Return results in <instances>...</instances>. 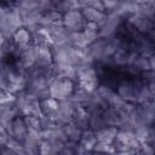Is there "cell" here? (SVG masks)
Segmentation results:
<instances>
[{"instance_id": "1", "label": "cell", "mask_w": 155, "mask_h": 155, "mask_svg": "<svg viewBox=\"0 0 155 155\" xmlns=\"http://www.w3.org/2000/svg\"><path fill=\"white\" fill-rule=\"evenodd\" d=\"M23 27L22 15L12 1H4L0 11V29L1 39L11 40L13 33Z\"/></svg>"}, {"instance_id": "2", "label": "cell", "mask_w": 155, "mask_h": 155, "mask_svg": "<svg viewBox=\"0 0 155 155\" xmlns=\"http://www.w3.org/2000/svg\"><path fill=\"white\" fill-rule=\"evenodd\" d=\"M40 97L24 90L19 93H17L16 99V107L18 109V113L24 116H41V109H40Z\"/></svg>"}, {"instance_id": "3", "label": "cell", "mask_w": 155, "mask_h": 155, "mask_svg": "<svg viewBox=\"0 0 155 155\" xmlns=\"http://www.w3.org/2000/svg\"><path fill=\"white\" fill-rule=\"evenodd\" d=\"M140 140L137 138L132 128H119L114 147L119 154H137L140 145Z\"/></svg>"}, {"instance_id": "4", "label": "cell", "mask_w": 155, "mask_h": 155, "mask_svg": "<svg viewBox=\"0 0 155 155\" xmlns=\"http://www.w3.org/2000/svg\"><path fill=\"white\" fill-rule=\"evenodd\" d=\"M76 87V81L68 76L56 75L53 81L51 82L48 87L50 97L57 99V101H64L73 96Z\"/></svg>"}, {"instance_id": "5", "label": "cell", "mask_w": 155, "mask_h": 155, "mask_svg": "<svg viewBox=\"0 0 155 155\" xmlns=\"http://www.w3.org/2000/svg\"><path fill=\"white\" fill-rule=\"evenodd\" d=\"M126 21L116 12L107 13L105 21L99 27V38H114L119 34Z\"/></svg>"}, {"instance_id": "6", "label": "cell", "mask_w": 155, "mask_h": 155, "mask_svg": "<svg viewBox=\"0 0 155 155\" xmlns=\"http://www.w3.org/2000/svg\"><path fill=\"white\" fill-rule=\"evenodd\" d=\"M78 108V104L73 101V98H68L64 101H58V109L54 115V120L58 126H64L73 121L75 110Z\"/></svg>"}, {"instance_id": "7", "label": "cell", "mask_w": 155, "mask_h": 155, "mask_svg": "<svg viewBox=\"0 0 155 155\" xmlns=\"http://www.w3.org/2000/svg\"><path fill=\"white\" fill-rule=\"evenodd\" d=\"M62 23L65 28H68L71 31H80L87 24L81 10L65 11L62 17Z\"/></svg>"}, {"instance_id": "8", "label": "cell", "mask_w": 155, "mask_h": 155, "mask_svg": "<svg viewBox=\"0 0 155 155\" xmlns=\"http://www.w3.org/2000/svg\"><path fill=\"white\" fill-rule=\"evenodd\" d=\"M126 22L131 27H133L138 33H140L143 35H148L155 27V19L154 18L147 17V16L139 13V12L131 16Z\"/></svg>"}, {"instance_id": "9", "label": "cell", "mask_w": 155, "mask_h": 155, "mask_svg": "<svg viewBox=\"0 0 155 155\" xmlns=\"http://www.w3.org/2000/svg\"><path fill=\"white\" fill-rule=\"evenodd\" d=\"M7 131L10 132L11 137L24 143V140L27 139L28 136V126L25 122V117L24 115H17L10 124V126L7 127Z\"/></svg>"}, {"instance_id": "10", "label": "cell", "mask_w": 155, "mask_h": 155, "mask_svg": "<svg viewBox=\"0 0 155 155\" xmlns=\"http://www.w3.org/2000/svg\"><path fill=\"white\" fill-rule=\"evenodd\" d=\"M53 65L52 46L47 44H36V56L34 67H50Z\"/></svg>"}, {"instance_id": "11", "label": "cell", "mask_w": 155, "mask_h": 155, "mask_svg": "<svg viewBox=\"0 0 155 155\" xmlns=\"http://www.w3.org/2000/svg\"><path fill=\"white\" fill-rule=\"evenodd\" d=\"M11 41H12L16 50H21L23 47H27V46H29L30 44L34 42L33 31L29 30L25 27H21L13 33V35L11 38Z\"/></svg>"}, {"instance_id": "12", "label": "cell", "mask_w": 155, "mask_h": 155, "mask_svg": "<svg viewBox=\"0 0 155 155\" xmlns=\"http://www.w3.org/2000/svg\"><path fill=\"white\" fill-rule=\"evenodd\" d=\"M139 6H140V0H121L117 8L114 12H116L125 21H127L131 16H133L139 11Z\"/></svg>"}, {"instance_id": "13", "label": "cell", "mask_w": 155, "mask_h": 155, "mask_svg": "<svg viewBox=\"0 0 155 155\" xmlns=\"http://www.w3.org/2000/svg\"><path fill=\"white\" fill-rule=\"evenodd\" d=\"M117 132H119V128L116 126H111V125H105L94 131L97 142L109 143V144H113L115 142Z\"/></svg>"}, {"instance_id": "14", "label": "cell", "mask_w": 155, "mask_h": 155, "mask_svg": "<svg viewBox=\"0 0 155 155\" xmlns=\"http://www.w3.org/2000/svg\"><path fill=\"white\" fill-rule=\"evenodd\" d=\"M62 17H63V13L54 8L44 11L40 16V27L51 28V27L62 24Z\"/></svg>"}, {"instance_id": "15", "label": "cell", "mask_w": 155, "mask_h": 155, "mask_svg": "<svg viewBox=\"0 0 155 155\" xmlns=\"http://www.w3.org/2000/svg\"><path fill=\"white\" fill-rule=\"evenodd\" d=\"M81 11H82V15H84L87 23H92V24H96L98 27H101L102 23L107 18L105 11H101V10L92 8V7H84Z\"/></svg>"}, {"instance_id": "16", "label": "cell", "mask_w": 155, "mask_h": 155, "mask_svg": "<svg viewBox=\"0 0 155 155\" xmlns=\"http://www.w3.org/2000/svg\"><path fill=\"white\" fill-rule=\"evenodd\" d=\"M97 143V138H96V133L91 128H87V130H84L82 132V136L79 140V144L84 148V150L87 153H93V148Z\"/></svg>"}, {"instance_id": "17", "label": "cell", "mask_w": 155, "mask_h": 155, "mask_svg": "<svg viewBox=\"0 0 155 155\" xmlns=\"http://www.w3.org/2000/svg\"><path fill=\"white\" fill-rule=\"evenodd\" d=\"M40 109H41V115L42 116H51L54 117L57 109H58V101L52 98V97H46L42 98L40 102Z\"/></svg>"}, {"instance_id": "18", "label": "cell", "mask_w": 155, "mask_h": 155, "mask_svg": "<svg viewBox=\"0 0 155 155\" xmlns=\"http://www.w3.org/2000/svg\"><path fill=\"white\" fill-rule=\"evenodd\" d=\"M63 128H64V132H65V134H67L68 140L79 143V140H80V138H81V136H82V132H84V128H82V127H80L76 122L70 121L69 124L64 125Z\"/></svg>"}, {"instance_id": "19", "label": "cell", "mask_w": 155, "mask_h": 155, "mask_svg": "<svg viewBox=\"0 0 155 155\" xmlns=\"http://www.w3.org/2000/svg\"><path fill=\"white\" fill-rule=\"evenodd\" d=\"M82 33H84V36H85L86 41L88 42V45H91L99 38V27L96 24H92V23H87L85 25V28L82 29Z\"/></svg>"}, {"instance_id": "20", "label": "cell", "mask_w": 155, "mask_h": 155, "mask_svg": "<svg viewBox=\"0 0 155 155\" xmlns=\"http://www.w3.org/2000/svg\"><path fill=\"white\" fill-rule=\"evenodd\" d=\"M63 13L65 11L71 10H82L84 8V0H63Z\"/></svg>"}, {"instance_id": "21", "label": "cell", "mask_w": 155, "mask_h": 155, "mask_svg": "<svg viewBox=\"0 0 155 155\" xmlns=\"http://www.w3.org/2000/svg\"><path fill=\"white\" fill-rule=\"evenodd\" d=\"M93 153H102V154H107V153H116L114 143L109 144V143H102V142H97L94 148H93Z\"/></svg>"}, {"instance_id": "22", "label": "cell", "mask_w": 155, "mask_h": 155, "mask_svg": "<svg viewBox=\"0 0 155 155\" xmlns=\"http://www.w3.org/2000/svg\"><path fill=\"white\" fill-rule=\"evenodd\" d=\"M39 154L41 155H54V149L52 147V144L46 140V139H42L41 143H40V147H39Z\"/></svg>"}, {"instance_id": "23", "label": "cell", "mask_w": 155, "mask_h": 155, "mask_svg": "<svg viewBox=\"0 0 155 155\" xmlns=\"http://www.w3.org/2000/svg\"><path fill=\"white\" fill-rule=\"evenodd\" d=\"M137 154H145V155H150V154H155V143H142L137 150Z\"/></svg>"}, {"instance_id": "24", "label": "cell", "mask_w": 155, "mask_h": 155, "mask_svg": "<svg viewBox=\"0 0 155 155\" xmlns=\"http://www.w3.org/2000/svg\"><path fill=\"white\" fill-rule=\"evenodd\" d=\"M120 1H121V0H102L103 6H104V10H105L107 13L114 12V11L117 8Z\"/></svg>"}, {"instance_id": "25", "label": "cell", "mask_w": 155, "mask_h": 155, "mask_svg": "<svg viewBox=\"0 0 155 155\" xmlns=\"http://www.w3.org/2000/svg\"><path fill=\"white\" fill-rule=\"evenodd\" d=\"M84 7H92L101 11H105L102 0H84Z\"/></svg>"}, {"instance_id": "26", "label": "cell", "mask_w": 155, "mask_h": 155, "mask_svg": "<svg viewBox=\"0 0 155 155\" xmlns=\"http://www.w3.org/2000/svg\"><path fill=\"white\" fill-rule=\"evenodd\" d=\"M148 61H149V67H150V70L155 71V51L148 56Z\"/></svg>"}]
</instances>
